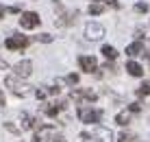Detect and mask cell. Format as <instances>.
Masks as SVG:
<instances>
[{"label": "cell", "mask_w": 150, "mask_h": 142, "mask_svg": "<svg viewBox=\"0 0 150 142\" xmlns=\"http://www.w3.org/2000/svg\"><path fill=\"white\" fill-rule=\"evenodd\" d=\"M4 85L11 90L15 96H26V94L30 92V87L26 85V83L22 81L18 75H9V77H4Z\"/></svg>", "instance_id": "cell-1"}, {"label": "cell", "mask_w": 150, "mask_h": 142, "mask_svg": "<svg viewBox=\"0 0 150 142\" xmlns=\"http://www.w3.org/2000/svg\"><path fill=\"white\" fill-rule=\"evenodd\" d=\"M102 116H105V112H102V109L91 107V105H81V107H79V118L83 120V123H89V125L100 123Z\"/></svg>", "instance_id": "cell-2"}, {"label": "cell", "mask_w": 150, "mask_h": 142, "mask_svg": "<svg viewBox=\"0 0 150 142\" xmlns=\"http://www.w3.org/2000/svg\"><path fill=\"white\" fill-rule=\"evenodd\" d=\"M28 42H30V39L26 37V35L13 33L11 37H7V39H4V46H7L9 50H24V48L28 46Z\"/></svg>", "instance_id": "cell-3"}, {"label": "cell", "mask_w": 150, "mask_h": 142, "mask_svg": "<svg viewBox=\"0 0 150 142\" xmlns=\"http://www.w3.org/2000/svg\"><path fill=\"white\" fill-rule=\"evenodd\" d=\"M85 37L89 42H96V39L105 37V26L100 22H87L85 24Z\"/></svg>", "instance_id": "cell-4"}, {"label": "cell", "mask_w": 150, "mask_h": 142, "mask_svg": "<svg viewBox=\"0 0 150 142\" xmlns=\"http://www.w3.org/2000/svg\"><path fill=\"white\" fill-rule=\"evenodd\" d=\"M39 24H41V18L35 11H24L22 18H20V26L22 29H37Z\"/></svg>", "instance_id": "cell-5"}, {"label": "cell", "mask_w": 150, "mask_h": 142, "mask_svg": "<svg viewBox=\"0 0 150 142\" xmlns=\"http://www.w3.org/2000/svg\"><path fill=\"white\" fill-rule=\"evenodd\" d=\"M79 66L83 72H96L98 70V59L94 55H81L79 57Z\"/></svg>", "instance_id": "cell-6"}, {"label": "cell", "mask_w": 150, "mask_h": 142, "mask_svg": "<svg viewBox=\"0 0 150 142\" xmlns=\"http://www.w3.org/2000/svg\"><path fill=\"white\" fill-rule=\"evenodd\" d=\"M70 98H72V101H76V103H83V101L94 103L96 98H98V94H96V92H91V90H72Z\"/></svg>", "instance_id": "cell-7"}, {"label": "cell", "mask_w": 150, "mask_h": 142, "mask_svg": "<svg viewBox=\"0 0 150 142\" xmlns=\"http://www.w3.org/2000/svg\"><path fill=\"white\" fill-rule=\"evenodd\" d=\"M30 72H33V64H30L28 59H22V61H18V64L13 66V75H18L20 79L30 77Z\"/></svg>", "instance_id": "cell-8"}, {"label": "cell", "mask_w": 150, "mask_h": 142, "mask_svg": "<svg viewBox=\"0 0 150 142\" xmlns=\"http://www.w3.org/2000/svg\"><path fill=\"white\" fill-rule=\"evenodd\" d=\"M63 109H65V101H54V103L44 105V114H46V116H50V118L59 116V114L63 112Z\"/></svg>", "instance_id": "cell-9"}, {"label": "cell", "mask_w": 150, "mask_h": 142, "mask_svg": "<svg viewBox=\"0 0 150 142\" xmlns=\"http://www.w3.org/2000/svg\"><path fill=\"white\" fill-rule=\"evenodd\" d=\"M94 138H98L100 142H113V133H111V129H107V127H96Z\"/></svg>", "instance_id": "cell-10"}, {"label": "cell", "mask_w": 150, "mask_h": 142, "mask_svg": "<svg viewBox=\"0 0 150 142\" xmlns=\"http://www.w3.org/2000/svg\"><path fill=\"white\" fill-rule=\"evenodd\" d=\"M131 118H133V112H131L128 107L115 114V123H117V125H122V127H126V125L131 123Z\"/></svg>", "instance_id": "cell-11"}, {"label": "cell", "mask_w": 150, "mask_h": 142, "mask_svg": "<svg viewBox=\"0 0 150 142\" xmlns=\"http://www.w3.org/2000/svg\"><path fill=\"white\" fill-rule=\"evenodd\" d=\"M126 70H128V75H131V77H142L144 75V68L139 66L137 61H133V59L126 64Z\"/></svg>", "instance_id": "cell-12"}, {"label": "cell", "mask_w": 150, "mask_h": 142, "mask_svg": "<svg viewBox=\"0 0 150 142\" xmlns=\"http://www.w3.org/2000/svg\"><path fill=\"white\" fill-rule=\"evenodd\" d=\"M22 129H35L37 127V120H35L33 116H30V114H26V112H22Z\"/></svg>", "instance_id": "cell-13"}, {"label": "cell", "mask_w": 150, "mask_h": 142, "mask_svg": "<svg viewBox=\"0 0 150 142\" xmlns=\"http://www.w3.org/2000/svg\"><path fill=\"white\" fill-rule=\"evenodd\" d=\"M142 52H144V48H142V42H135V44H131V46L126 48V55H128V57H139Z\"/></svg>", "instance_id": "cell-14"}, {"label": "cell", "mask_w": 150, "mask_h": 142, "mask_svg": "<svg viewBox=\"0 0 150 142\" xmlns=\"http://www.w3.org/2000/svg\"><path fill=\"white\" fill-rule=\"evenodd\" d=\"M102 55H105L109 61H115V59H117V50L113 48V46H109V44H107V46H102Z\"/></svg>", "instance_id": "cell-15"}, {"label": "cell", "mask_w": 150, "mask_h": 142, "mask_svg": "<svg viewBox=\"0 0 150 142\" xmlns=\"http://www.w3.org/2000/svg\"><path fill=\"white\" fill-rule=\"evenodd\" d=\"M102 11H105V4H102V2H91L89 4V13L91 15H100Z\"/></svg>", "instance_id": "cell-16"}, {"label": "cell", "mask_w": 150, "mask_h": 142, "mask_svg": "<svg viewBox=\"0 0 150 142\" xmlns=\"http://www.w3.org/2000/svg\"><path fill=\"white\" fill-rule=\"evenodd\" d=\"M148 94H150V83H148V81H144L142 85L137 87V96H139V98H144V96H148Z\"/></svg>", "instance_id": "cell-17"}, {"label": "cell", "mask_w": 150, "mask_h": 142, "mask_svg": "<svg viewBox=\"0 0 150 142\" xmlns=\"http://www.w3.org/2000/svg\"><path fill=\"white\" fill-rule=\"evenodd\" d=\"M79 75H76V72H72V75H68L65 77V83H68V85H79Z\"/></svg>", "instance_id": "cell-18"}, {"label": "cell", "mask_w": 150, "mask_h": 142, "mask_svg": "<svg viewBox=\"0 0 150 142\" xmlns=\"http://www.w3.org/2000/svg\"><path fill=\"white\" fill-rule=\"evenodd\" d=\"M37 42H41V44H50V42H52V35H48V33H39V35H37Z\"/></svg>", "instance_id": "cell-19"}, {"label": "cell", "mask_w": 150, "mask_h": 142, "mask_svg": "<svg viewBox=\"0 0 150 142\" xmlns=\"http://www.w3.org/2000/svg\"><path fill=\"white\" fill-rule=\"evenodd\" d=\"M135 11L137 13H146L148 11V2H137L135 4Z\"/></svg>", "instance_id": "cell-20"}, {"label": "cell", "mask_w": 150, "mask_h": 142, "mask_svg": "<svg viewBox=\"0 0 150 142\" xmlns=\"http://www.w3.org/2000/svg\"><path fill=\"white\" fill-rule=\"evenodd\" d=\"M35 96H37V98H39V101H44V98H46V96H48V92H46V90H44V87H39V90H37V92H35Z\"/></svg>", "instance_id": "cell-21"}, {"label": "cell", "mask_w": 150, "mask_h": 142, "mask_svg": "<svg viewBox=\"0 0 150 142\" xmlns=\"http://www.w3.org/2000/svg\"><path fill=\"white\" fill-rule=\"evenodd\" d=\"M4 129H7V131H11V133H20V129L15 127V125H11V123H4Z\"/></svg>", "instance_id": "cell-22"}, {"label": "cell", "mask_w": 150, "mask_h": 142, "mask_svg": "<svg viewBox=\"0 0 150 142\" xmlns=\"http://www.w3.org/2000/svg\"><path fill=\"white\" fill-rule=\"evenodd\" d=\"M117 142H133V136L131 133H122L120 138H117Z\"/></svg>", "instance_id": "cell-23"}, {"label": "cell", "mask_w": 150, "mask_h": 142, "mask_svg": "<svg viewBox=\"0 0 150 142\" xmlns=\"http://www.w3.org/2000/svg\"><path fill=\"white\" fill-rule=\"evenodd\" d=\"M128 109H131L133 114H137V112H142V105H139V103H133V105H128Z\"/></svg>", "instance_id": "cell-24"}, {"label": "cell", "mask_w": 150, "mask_h": 142, "mask_svg": "<svg viewBox=\"0 0 150 142\" xmlns=\"http://www.w3.org/2000/svg\"><path fill=\"white\" fill-rule=\"evenodd\" d=\"M105 4H109V7H113V9H120V2H117V0H105Z\"/></svg>", "instance_id": "cell-25"}, {"label": "cell", "mask_w": 150, "mask_h": 142, "mask_svg": "<svg viewBox=\"0 0 150 142\" xmlns=\"http://www.w3.org/2000/svg\"><path fill=\"white\" fill-rule=\"evenodd\" d=\"M81 142H91V136L89 133H81Z\"/></svg>", "instance_id": "cell-26"}, {"label": "cell", "mask_w": 150, "mask_h": 142, "mask_svg": "<svg viewBox=\"0 0 150 142\" xmlns=\"http://www.w3.org/2000/svg\"><path fill=\"white\" fill-rule=\"evenodd\" d=\"M7 68H9V64L2 59V57H0V70H7Z\"/></svg>", "instance_id": "cell-27"}, {"label": "cell", "mask_w": 150, "mask_h": 142, "mask_svg": "<svg viewBox=\"0 0 150 142\" xmlns=\"http://www.w3.org/2000/svg\"><path fill=\"white\" fill-rule=\"evenodd\" d=\"M7 11H9V13H20V7H18V4H15V7H9Z\"/></svg>", "instance_id": "cell-28"}, {"label": "cell", "mask_w": 150, "mask_h": 142, "mask_svg": "<svg viewBox=\"0 0 150 142\" xmlns=\"http://www.w3.org/2000/svg\"><path fill=\"white\" fill-rule=\"evenodd\" d=\"M52 142H68V140H65L63 136H54V138H52Z\"/></svg>", "instance_id": "cell-29"}, {"label": "cell", "mask_w": 150, "mask_h": 142, "mask_svg": "<svg viewBox=\"0 0 150 142\" xmlns=\"http://www.w3.org/2000/svg\"><path fill=\"white\" fill-rule=\"evenodd\" d=\"M0 105H2V107L7 105V101H4V94H2V90H0Z\"/></svg>", "instance_id": "cell-30"}, {"label": "cell", "mask_w": 150, "mask_h": 142, "mask_svg": "<svg viewBox=\"0 0 150 142\" xmlns=\"http://www.w3.org/2000/svg\"><path fill=\"white\" fill-rule=\"evenodd\" d=\"M4 13H7V9H4V7H0V18H4Z\"/></svg>", "instance_id": "cell-31"}]
</instances>
